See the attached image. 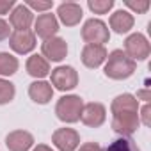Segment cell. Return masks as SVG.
<instances>
[{
    "label": "cell",
    "instance_id": "obj_1",
    "mask_svg": "<svg viewBox=\"0 0 151 151\" xmlns=\"http://www.w3.org/2000/svg\"><path fill=\"white\" fill-rule=\"evenodd\" d=\"M112 112V128L114 132L124 135H132L139 130V100L133 94H119L110 103Z\"/></svg>",
    "mask_w": 151,
    "mask_h": 151
},
{
    "label": "cell",
    "instance_id": "obj_2",
    "mask_svg": "<svg viewBox=\"0 0 151 151\" xmlns=\"http://www.w3.org/2000/svg\"><path fill=\"white\" fill-rule=\"evenodd\" d=\"M135 69H137V62L132 60L123 50H112L107 55L103 73L105 77L112 80H126L135 73Z\"/></svg>",
    "mask_w": 151,
    "mask_h": 151
},
{
    "label": "cell",
    "instance_id": "obj_3",
    "mask_svg": "<svg viewBox=\"0 0 151 151\" xmlns=\"http://www.w3.org/2000/svg\"><path fill=\"white\" fill-rule=\"evenodd\" d=\"M82 109H84V100L80 96H77V94H66V96H62L57 101L55 114H57V117L62 123L73 124V123L80 121Z\"/></svg>",
    "mask_w": 151,
    "mask_h": 151
},
{
    "label": "cell",
    "instance_id": "obj_4",
    "mask_svg": "<svg viewBox=\"0 0 151 151\" xmlns=\"http://www.w3.org/2000/svg\"><path fill=\"white\" fill-rule=\"evenodd\" d=\"M82 39L87 45H100V46H103L110 39V30H109L105 22H101L98 18H91L82 27Z\"/></svg>",
    "mask_w": 151,
    "mask_h": 151
},
{
    "label": "cell",
    "instance_id": "obj_5",
    "mask_svg": "<svg viewBox=\"0 0 151 151\" xmlns=\"http://www.w3.org/2000/svg\"><path fill=\"white\" fill-rule=\"evenodd\" d=\"M124 53L132 59V60H146L151 53V46H149V41L146 39L144 34L140 32H135V34H130L126 39H124Z\"/></svg>",
    "mask_w": 151,
    "mask_h": 151
},
{
    "label": "cell",
    "instance_id": "obj_6",
    "mask_svg": "<svg viewBox=\"0 0 151 151\" xmlns=\"http://www.w3.org/2000/svg\"><path fill=\"white\" fill-rule=\"evenodd\" d=\"M52 87L59 91H71L78 86V73L71 66H59L50 71Z\"/></svg>",
    "mask_w": 151,
    "mask_h": 151
},
{
    "label": "cell",
    "instance_id": "obj_7",
    "mask_svg": "<svg viewBox=\"0 0 151 151\" xmlns=\"http://www.w3.org/2000/svg\"><path fill=\"white\" fill-rule=\"evenodd\" d=\"M107 119V109L105 105L98 103V101H91V103H84L82 114H80V121L89 126V128H100Z\"/></svg>",
    "mask_w": 151,
    "mask_h": 151
},
{
    "label": "cell",
    "instance_id": "obj_8",
    "mask_svg": "<svg viewBox=\"0 0 151 151\" xmlns=\"http://www.w3.org/2000/svg\"><path fill=\"white\" fill-rule=\"evenodd\" d=\"M52 142L59 151H75L80 146V135L73 128H59L53 132Z\"/></svg>",
    "mask_w": 151,
    "mask_h": 151
},
{
    "label": "cell",
    "instance_id": "obj_9",
    "mask_svg": "<svg viewBox=\"0 0 151 151\" xmlns=\"http://www.w3.org/2000/svg\"><path fill=\"white\" fill-rule=\"evenodd\" d=\"M41 53L46 60H52V62H60L66 59L68 55V43L59 37V36H53L46 41H43L41 45Z\"/></svg>",
    "mask_w": 151,
    "mask_h": 151
},
{
    "label": "cell",
    "instance_id": "obj_10",
    "mask_svg": "<svg viewBox=\"0 0 151 151\" xmlns=\"http://www.w3.org/2000/svg\"><path fill=\"white\" fill-rule=\"evenodd\" d=\"M59 32V20L52 13H43L34 20V36H39L41 39H50Z\"/></svg>",
    "mask_w": 151,
    "mask_h": 151
},
{
    "label": "cell",
    "instance_id": "obj_11",
    "mask_svg": "<svg viewBox=\"0 0 151 151\" xmlns=\"http://www.w3.org/2000/svg\"><path fill=\"white\" fill-rule=\"evenodd\" d=\"M9 46L20 55L30 53L36 48V36L32 30H14L9 36Z\"/></svg>",
    "mask_w": 151,
    "mask_h": 151
},
{
    "label": "cell",
    "instance_id": "obj_12",
    "mask_svg": "<svg viewBox=\"0 0 151 151\" xmlns=\"http://www.w3.org/2000/svg\"><path fill=\"white\" fill-rule=\"evenodd\" d=\"M57 16H59L62 25L75 27V25L80 23V20L84 16V11H82V6L77 4V2H64L57 7Z\"/></svg>",
    "mask_w": 151,
    "mask_h": 151
},
{
    "label": "cell",
    "instance_id": "obj_13",
    "mask_svg": "<svg viewBox=\"0 0 151 151\" xmlns=\"http://www.w3.org/2000/svg\"><path fill=\"white\" fill-rule=\"evenodd\" d=\"M32 23H34V13L25 4L14 6V9L9 13V25L14 27V30H29Z\"/></svg>",
    "mask_w": 151,
    "mask_h": 151
},
{
    "label": "cell",
    "instance_id": "obj_14",
    "mask_svg": "<svg viewBox=\"0 0 151 151\" xmlns=\"http://www.w3.org/2000/svg\"><path fill=\"white\" fill-rule=\"evenodd\" d=\"M107 48L105 46H100V45H86L84 50H82V62L86 68L89 69H96L100 68L105 60H107Z\"/></svg>",
    "mask_w": 151,
    "mask_h": 151
},
{
    "label": "cell",
    "instance_id": "obj_15",
    "mask_svg": "<svg viewBox=\"0 0 151 151\" xmlns=\"http://www.w3.org/2000/svg\"><path fill=\"white\" fill-rule=\"evenodd\" d=\"M6 146L9 151H29L34 146V137H32V133H29L25 130H14V132L7 133Z\"/></svg>",
    "mask_w": 151,
    "mask_h": 151
},
{
    "label": "cell",
    "instance_id": "obj_16",
    "mask_svg": "<svg viewBox=\"0 0 151 151\" xmlns=\"http://www.w3.org/2000/svg\"><path fill=\"white\" fill-rule=\"evenodd\" d=\"M29 96L34 103H39V105H46L50 103V100L53 98V87L50 82H45V80H36L29 86Z\"/></svg>",
    "mask_w": 151,
    "mask_h": 151
},
{
    "label": "cell",
    "instance_id": "obj_17",
    "mask_svg": "<svg viewBox=\"0 0 151 151\" xmlns=\"http://www.w3.org/2000/svg\"><path fill=\"white\" fill-rule=\"evenodd\" d=\"M133 23H135L133 14L130 11H124V9H119V11L112 13L110 20H109V25H110V29L116 34H126V32H130L133 29Z\"/></svg>",
    "mask_w": 151,
    "mask_h": 151
},
{
    "label": "cell",
    "instance_id": "obj_18",
    "mask_svg": "<svg viewBox=\"0 0 151 151\" xmlns=\"http://www.w3.org/2000/svg\"><path fill=\"white\" fill-rule=\"evenodd\" d=\"M25 68H27V73L30 75V77H34L37 80H41V78H45V77L50 75V62L43 55H37V53L29 57Z\"/></svg>",
    "mask_w": 151,
    "mask_h": 151
},
{
    "label": "cell",
    "instance_id": "obj_19",
    "mask_svg": "<svg viewBox=\"0 0 151 151\" xmlns=\"http://www.w3.org/2000/svg\"><path fill=\"white\" fill-rule=\"evenodd\" d=\"M18 59L9 52H0V77H11L18 71Z\"/></svg>",
    "mask_w": 151,
    "mask_h": 151
},
{
    "label": "cell",
    "instance_id": "obj_20",
    "mask_svg": "<svg viewBox=\"0 0 151 151\" xmlns=\"http://www.w3.org/2000/svg\"><path fill=\"white\" fill-rule=\"evenodd\" d=\"M16 96V89L14 84L6 80V78H0V105H7L14 100Z\"/></svg>",
    "mask_w": 151,
    "mask_h": 151
},
{
    "label": "cell",
    "instance_id": "obj_21",
    "mask_svg": "<svg viewBox=\"0 0 151 151\" xmlns=\"http://www.w3.org/2000/svg\"><path fill=\"white\" fill-rule=\"evenodd\" d=\"M105 151H140L137 146H135V142L132 140V139H126V137H123V139H117V140H114Z\"/></svg>",
    "mask_w": 151,
    "mask_h": 151
},
{
    "label": "cell",
    "instance_id": "obj_22",
    "mask_svg": "<svg viewBox=\"0 0 151 151\" xmlns=\"http://www.w3.org/2000/svg\"><path fill=\"white\" fill-rule=\"evenodd\" d=\"M87 7L94 14H107L114 7V0H89Z\"/></svg>",
    "mask_w": 151,
    "mask_h": 151
},
{
    "label": "cell",
    "instance_id": "obj_23",
    "mask_svg": "<svg viewBox=\"0 0 151 151\" xmlns=\"http://www.w3.org/2000/svg\"><path fill=\"white\" fill-rule=\"evenodd\" d=\"M124 6L128 9H132L133 13H137V14H144L149 9V2H147V0H137V2H133V0H126Z\"/></svg>",
    "mask_w": 151,
    "mask_h": 151
},
{
    "label": "cell",
    "instance_id": "obj_24",
    "mask_svg": "<svg viewBox=\"0 0 151 151\" xmlns=\"http://www.w3.org/2000/svg\"><path fill=\"white\" fill-rule=\"evenodd\" d=\"M25 6L30 11H41V13H48L53 6V2H36V0H30V2H25Z\"/></svg>",
    "mask_w": 151,
    "mask_h": 151
},
{
    "label": "cell",
    "instance_id": "obj_25",
    "mask_svg": "<svg viewBox=\"0 0 151 151\" xmlns=\"http://www.w3.org/2000/svg\"><path fill=\"white\" fill-rule=\"evenodd\" d=\"M149 116H151V107H149V103H146V105L140 109V114H139V121H140L144 126H149Z\"/></svg>",
    "mask_w": 151,
    "mask_h": 151
},
{
    "label": "cell",
    "instance_id": "obj_26",
    "mask_svg": "<svg viewBox=\"0 0 151 151\" xmlns=\"http://www.w3.org/2000/svg\"><path fill=\"white\" fill-rule=\"evenodd\" d=\"M9 36H11V27H9V23H7L6 20L0 18V41L9 39Z\"/></svg>",
    "mask_w": 151,
    "mask_h": 151
},
{
    "label": "cell",
    "instance_id": "obj_27",
    "mask_svg": "<svg viewBox=\"0 0 151 151\" xmlns=\"http://www.w3.org/2000/svg\"><path fill=\"white\" fill-rule=\"evenodd\" d=\"M16 2L14 0H0V14H7L14 9Z\"/></svg>",
    "mask_w": 151,
    "mask_h": 151
},
{
    "label": "cell",
    "instance_id": "obj_28",
    "mask_svg": "<svg viewBox=\"0 0 151 151\" xmlns=\"http://www.w3.org/2000/svg\"><path fill=\"white\" fill-rule=\"evenodd\" d=\"M78 151H101V147L98 142H86L78 147Z\"/></svg>",
    "mask_w": 151,
    "mask_h": 151
},
{
    "label": "cell",
    "instance_id": "obj_29",
    "mask_svg": "<svg viewBox=\"0 0 151 151\" xmlns=\"http://www.w3.org/2000/svg\"><path fill=\"white\" fill-rule=\"evenodd\" d=\"M137 100L149 101V100H151V93H149V89H140V91H137Z\"/></svg>",
    "mask_w": 151,
    "mask_h": 151
},
{
    "label": "cell",
    "instance_id": "obj_30",
    "mask_svg": "<svg viewBox=\"0 0 151 151\" xmlns=\"http://www.w3.org/2000/svg\"><path fill=\"white\" fill-rule=\"evenodd\" d=\"M32 151H53V149H52L50 146H46V144H37Z\"/></svg>",
    "mask_w": 151,
    "mask_h": 151
}]
</instances>
